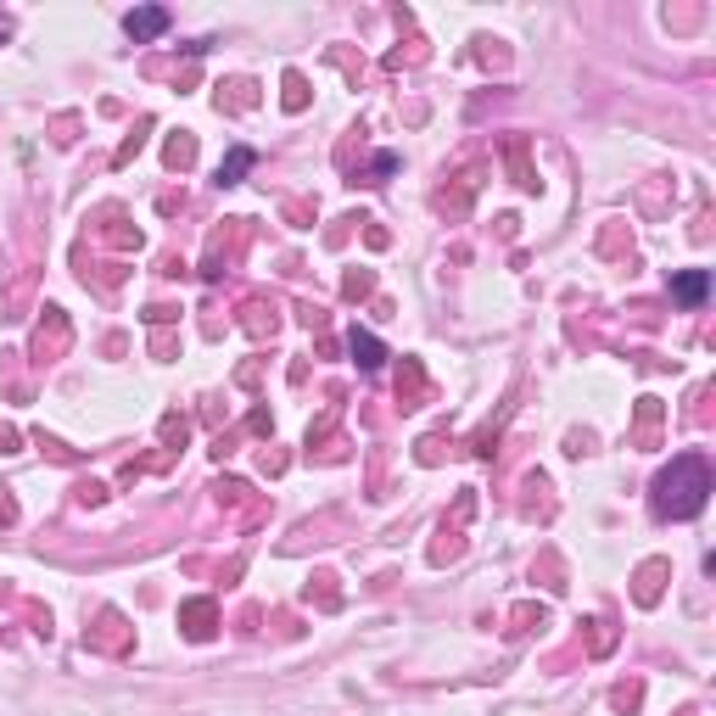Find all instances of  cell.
<instances>
[{
    "mask_svg": "<svg viewBox=\"0 0 716 716\" xmlns=\"http://www.w3.org/2000/svg\"><path fill=\"white\" fill-rule=\"evenodd\" d=\"M705 498H710V460L705 454H677L650 487V504L661 520H694L705 509Z\"/></svg>",
    "mask_w": 716,
    "mask_h": 716,
    "instance_id": "6da1fadb",
    "label": "cell"
},
{
    "mask_svg": "<svg viewBox=\"0 0 716 716\" xmlns=\"http://www.w3.org/2000/svg\"><path fill=\"white\" fill-rule=\"evenodd\" d=\"M672 297L683 308H699L710 297V275H705V268H677V275H672Z\"/></svg>",
    "mask_w": 716,
    "mask_h": 716,
    "instance_id": "277c9868",
    "label": "cell"
},
{
    "mask_svg": "<svg viewBox=\"0 0 716 716\" xmlns=\"http://www.w3.org/2000/svg\"><path fill=\"white\" fill-rule=\"evenodd\" d=\"M347 352H352V365L365 370V376H376V370L387 365V347H381V336H376V330H365V325H352V330H347Z\"/></svg>",
    "mask_w": 716,
    "mask_h": 716,
    "instance_id": "7a4b0ae2",
    "label": "cell"
},
{
    "mask_svg": "<svg viewBox=\"0 0 716 716\" xmlns=\"http://www.w3.org/2000/svg\"><path fill=\"white\" fill-rule=\"evenodd\" d=\"M252 162H257L252 146H230V157L219 162V186H241V179L252 173Z\"/></svg>",
    "mask_w": 716,
    "mask_h": 716,
    "instance_id": "8992f818",
    "label": "cell"
},
{
    "mask_svg": "<svg viewBox=\"0 0 716 716\" xmlns=\"http://www.w3.org/2000/svg\"><path fill=\"white\" fill-rule=\"evenodd\" d=\"M286 107H292V113H297V107H303V78H297V73H292V78H286Z\"/></svg>",
    "mask_w": 716,
    "mask_h": 716,
    "instance_id": "52a82bcc",
    "label": "cell"
},
{
    "mask_svg": "<svg viewBox=\"0 0 716 716\" xmlns=\"http://www.w3.org/2000/svg\"><path fill=\"white\" fill-rule=\"evenodd\" d=\"M213 621H219V610H213V599H191V604H179V626L197 639V644H208L213 639Z\"/></svg>",
    "mask_w": 716,
    "mask_h": 716,
    "instance_id": "3957f363",
    "label": "cell"
},
{
    "mask_svg": "<svg viewBox=\"0 0 716 716\" xmlns=\"http://www.w3.org/2000/svg\"><path fill=\"white\" fill-rule=\"evenodd\" d=\"M0 40H7V23H0Z\"/></svg>",
    "mask_w": 716,
    "mask_h": 716,
    "instance_id": "ba28073f",
    "label": "cell"
},
{
    "mask_svg": "<svg viewBox=\"0 0 716 716\" xmlns=\"http://www.w3.org/2000/svg\"><path fill=\"white\" fill-rule=\"evenodd\" d=\"M168 29V12L162 7H135V12H124V34L129 40H157Z\"/></svg>",
    "mask_w": 716,
    "mask_h": 716,
    "instance_id": "5b68a950",
    "label": "cell"
}]
</instances>
